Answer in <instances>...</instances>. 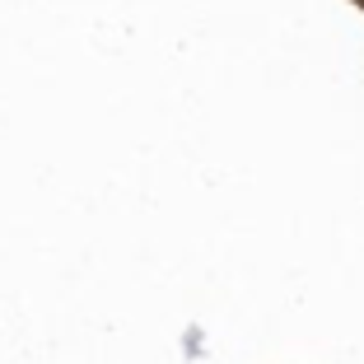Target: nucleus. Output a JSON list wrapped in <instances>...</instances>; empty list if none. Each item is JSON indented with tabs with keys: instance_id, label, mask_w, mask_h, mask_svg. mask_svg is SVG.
I'll return each mask as SVG.
<instances>
[]
</instances>
